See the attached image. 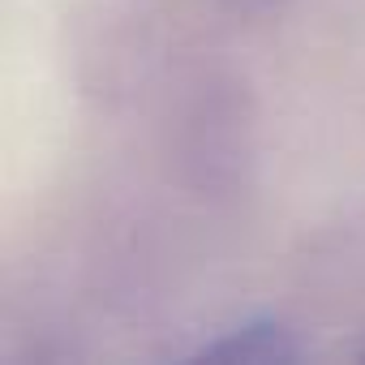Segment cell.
Segmentation results:
<instances>
[{"label":"cell","mask_w":365,"mask_h":365,"mask_svg":"<svg viewBox=\"0 0 365 365\" xmlns=\"http://www.w3.org/2000/svg\"><path fill=\"white\" fill-rule=\"evenodd\" d=\"M297 356H301V344L275 318H250L198 348V361H241V365H279Z\"/></svg>","instance_id":"cell-1"}]
</instances>
